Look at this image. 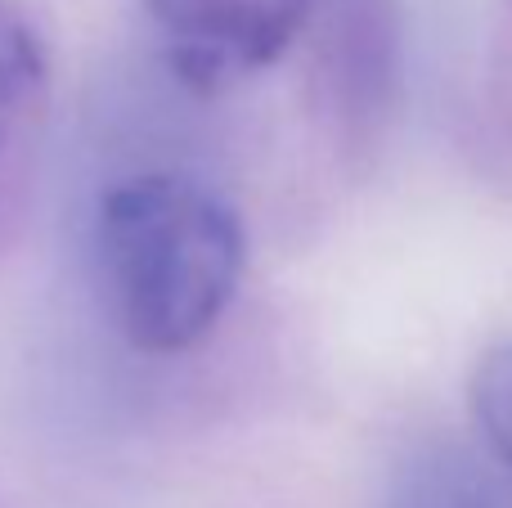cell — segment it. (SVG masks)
Segmentation results:
<instances>
[{
    "label": "cell",
    "instance_id": "6da1fadb",
    "mask_svg": "<svg viewBox=\"0 0 512 508\" xmlns=\"http://www.w3.org/2000/svg\"><path fill=\"white\" fill-rule=\"evenodd\" d=\"M243 225L185 176H131L99 198L95 261L126 342L153 356L194 347L234 302Z\"/></svg>",
    "mask_w": 512,
    "mask_h": 508
},
{
    "label": "cell",
    "instance_id": "7a4b0ae2",
    "mask_svg": "<svg viewBox=\"0 0 512 508\" xmlns=\"http://www.w3.org/2000/svg\"><path fill=\"white\" fill-rule=\"evenodd\" d=\"M167 63L194 90H221L270 68L310 14V0H149Z\"/></svg>",
    "mask_w": 512,
    "mask_h": 508
},
{
    "label": "cell",
    "instance_id": "3957f363",
    "mask_svg": "<svg viewBox=\"0 0 512 508\" xmlns=\"http://www.w3.org/2000/svg\"><path fill=\"white\" fill-rule=\"evenodd\" d=\"M50 108V59L32 18L0 0V221L14 216L18 185Z\"/></svg>",
    "mask_w": 512,
    "mask_h": 508
},
{
    "label": "cell",
    "instance_id": "277c9868",
    "mask_svg": "<svg viewBox=\"0 0 512 508\" xmlns=\"http://www.w3.org/2000/svg\"><path fill=\"white\" fill-rule=\"evenodd\" d=\"M382 508H512L508 473L459 441H423L396 464Z\"/></svg>",
    "mask_w": 512,
    "mask_h": 508
},
{
    "label": "cell",
    "instance_id": "5b68a950",
    "mask_svg": "<svg viewBox=\"0 0 512 508\" xmlns=\"http://www.w3.org/2000/svg\"><path fill=\"white\" fill-rule=\"evenodd\" d=\"M472 419L486 441V455L512 477V342L486 351L472 374Z\"/></svg>",
    "mask_w": 512,
    "mask_h": 508
}]
</instances>
